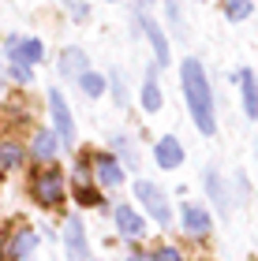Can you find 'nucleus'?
Wrapping results in <instances>:
<instances>
[{"label":"nucleus","mask_w":258,"mask_h":261,"mask_svg":"<svg viewBox=\"0 0 258 261\" xmlns=\"http://www.w3.org/2000/svg\"><path fill=\"white\" fill-rule=\"evenodd\" d=\"M180 75H183V93H187L191 120H195V127L209 138V135L217 130V120H214V90H209V79H206V71H202V60L187 56L183 67H180Z\"/></svg>","instance_id":"1"},{"label":"nucleus","mask_w":258,"mask_h":261,"mask_svg":"<svg viewBox=\"0 0 258 261\" xmlns=\"http://www.w3.org/2000/svg\"><path fill=\"white\" fill-rule=\"evenodd\" d=\"M135 198L143 201V209H146L157 224H172V205H169V198H165V191H161L157 183L138 179V183H135Z\"/></svg>","instance_id":"2"},{"label":"nucleus","mask_w":258,"mask_h":261,"mask_svg":"<svg viewBox=\"0 0 258 261\" xmlns=\"http://www.w3.org/2000/svg\"><path fill=\"white\" fill-rule=\"evenodd\" d=\"M30 191H34V198H38L41 205H56V201L64 198V175H60V168H41L38 175H34Z\"/></svg>","instance_id":"3"},{"label":"nucleus","mask_w":258,"mask_h":261,"mask_svg":"<svg viewBox=\"0 0 258 261\" xmlns=\"http://www.w3.org/2000/svg\"><path fill=\"white\" fill-rule=\"evenodd\" d=\"M49 112H53L56 138L72 146V142H75V120H72V112H67V101H64V93H60V90H49Z\"/></svg>","instance_id":"4"},{"label":"nucleus","mask_w":258,"mask_h":261,"mask_svg":"<svg viewBox=\"0 0 258 261\" xmlns=\"http://www.w3.org/2000/svg\"><path fill=\"white\" fill-rule=\"evenodd\" d=\"M64 243H67V257L72 261H86V231H83V220L79 217H67L64 224Z\"/></svg>","instance_id":"5"},{"label":"nucleus","mask_w":258,"mask_h":261,"mask_svg":"<svg viewBox=\"0 0 258 261\" xmlns=\"http://www.w3.org/2000/svg\"><path fill=\"white\" fill-rule=\"evenodd\" d=\"M112 220H116V228H120L127 239H138V235L146 231V220L138 217L131 205H116V209H112Z\"/></svg>","instance_id":"6"},{"label":"nucleus","mask_w":258,"mask_h":261,"mask_svg":"<svg viewBox=\"0 0 258 261\" xmlns=\"http://www.w3.org/2000/svg\"><path fill=\"white\" fill-rule=\"evenodd\" d=\"M143 34L150 38V45H154V56H157V67H165L169 64V38H165V30L157 27L150 15H143Z\"/></svg>","instance_id":"7"},{"label":"nucleus","mask_w":258,"mask_h":261,"mask_svg":"<svg viewBox=\"0 0 258 261\" xmlns=\"http://www.w3.org/2000/svg\"><path fill=\"white\" fill-rule=\"evenodd\" d=\"M206 191H209V198H214V205H217V213L221 217H228V187H225V179H221V172L217 168H206Z\"/></svg>","instance_id":"8"},{"label":"nucleus","mask_w":258,"mask_h":261,"mask_svg":"<svg viewBox=\"0 0 258 261\" xmlns=\"http://www.w3.org/2000/svg\"><path fill=\"white\" fill-rule=\"evenodd\" d=\"M154 157H157V164H161V168H180V164H183V146H180V142H176L172 135L169 138H161L157 142V149H154Z\"/></svg>","instance_id":"9"},{"label":"nucleus","mask_w":258,"mask_h":261,"mask_svg":"<svg viewBox=\"0 0 258 261\" xmlns=\"http://www.w3.org/2000/svg\"><path fill=\"white\" fill-rule=\"evenodd\" d=\"M93 175H98L101 187H120L124 183V168H120L116 157H98L93 161Z\"/></svg>","instance_id":"10"},{"label":"nucleus","mask_w":258,"mask_h":261,"mask_svg":"<svg viewBox=\"0 0 258 261\" xmlns=\"http://www.w3.org/2000/svg\"><path fill=\"white\" fill-rule=\"evenodd\" d=\"M11 60H19V64H38L45 49H41V41L38 38H27V41H19V38H11Z\"/></svg>","instance_id":"11"},{"label":"nucleus","mask_w":258,"mask_h":261,"mask_svg":"<svg viewBox=\"0 0 258 261\" xmlns=\"http://www.w3.org/2000/svg\"><path fill=\"white\" fill-rule=\"evenodd\" d=\"M183 231L187 235H206L209 231V213L202 205H191V201H187L183 205Z\"/></svg>","instance_id":"12"},{"label":"nucleus","mask_w":258,"mask_h":261,"mask_svg":"<svg viewBox=\"0 0 258 261\" xmlns=\"http://www.w3.org/2000/svg\"><path fill=\"white\" fill-rule=\"evenodd\" d=\"M240 90H243V112L258 120V79L254 71H240Z\"/></svg>","instance_id":"13"},{"label":"nucleus","mask_w":258,"mask_h":261,"mask_svg":"<svg viewBox=\"0 0 258 261\" xmlns=\"http://www.w3.org/2000/svg\"><path fill=\"white\" fill-rule=\"evenodd\" d=\"M60 71L67 79H79L86 71V53L83 49H64V56H60Z\"/></svg>","instance_id":"14"},{"label":"nucleus","mask_w":258,"mask_h":261,"mask_svg":"<svg viewBox=\"0 0 258 261\" xmlns=\"http://www.w3.org/2000/svg\"><path fill=\"white\" fill-rule=\"evenodd\" d=\"M143 109L146 112H157L161 109V86H157L154 71H146V79H143Z\"/></svg>","instance_id":"15"},{"label":"nucleus","mask_w":258,"mask_h":261,"mask_svg":"<svg viewBox=\"0 0 258 261\" xmlns=\"http://www.w3.org/2000/svg\"><path fill=\"white\" fill-rule=\"evenodd\" d=\"M56 149H60V142H56L53 130H38V135H34V157L53 161V157H56Z\"/></svg>","instance_id":"16"},{"label":"nucleus","mask_w":258,"mask_h":261,"mask_svg":"<svg viewBox=\"0 0 258 261\" xmlns=\"http://www.w3.org/2000/svg\"><path fill=\"white\" fill-rule=\"evenodd\" d=\"M15 164H22V146L4 138L0 142V168H15Z\"/></svg>","instance_id":"17"},{"label":"nucleus","mask_w":258,"mask_h":261,"mask_svg":"<svg viewBox=\"0 0 258 261\" xmlns=\"http://www.w3.org/2000/svg\"><path fill=\"white\" fill-rule=\"evenodd\" d=\"M34 246H38V235L34 231H19L15 239H11V257H30Z\"/></svg>","instance_id":"18"},{"label":"nucleus","mask_w":258,"mask_h":261,"mask_svg":"<svg viewBox=\"0 0 258 261\" xmlns=\"http://www.w3.org/2000/svg\"><path fill=\"white\" fill-rule=\"evenodd\" d=\"M79 86H83V93H86V97H101L105 79H101V75H93V71H83V75H79Z\"/></svg>","instance_id":"19"},{"label":"nucleus","mask_w":258,"mask_h":261,"mask_svg":"<svg viewBox=\"0 0 258 261\" xmlns=\"http://www.w3.org/2000/svg\"><path fill=\"white\" fill-rule=\"evenodd\" d=\"M251 11H254V4H251V0H228V4H225V15H228L232 22H240V19H247V15H251Z\"/></svg>","instance_id":"20"},{"label":"nucleus","mask_w":258,"mask_h":261,"mask_svg":"<svg viewBox=\"0 0 258 261\" xmlns=\"http://www.w3.org/2000/svg\"><path fill=\"white\" fill-rule=\"evenodd\" d=\"M112 146L124 153V161H127V164H138V157H135V149H131V142H127V138H112Z\"/></svg>","instance_id":"21"},{"label":"nucleus","mask_w":258,"mask_h":261,"mask_svg":"<svg viewBox=\"0 0 258 261\" xmlns=\"http://www.w3.org/2000/svg\"><path fill=\"white\" fill-rule=\"evenodd\" d=\"M165 8H169V19H172V30H176V34H183V19H180V4H176V0H165Z\"/></svg>","instance_id":"22"},{"label":"nucleus","mask_w":258,"mask_h":261,"mask_svg":"<svg viewBox=\"0 0 258 261\" xmlns=\"http://www.w3.org/2000/svg\"><path fill=\"white\" fill-rule=\"evenodd\" d=\"M11 79H15V82H30L34 79V71H30V64H11Z\"/></svg>","instance_id":"23"},{"label":"nucleus","mask_w":258,"mask_h":261,"mask_svg":"<svg viewBox=\"0 0 258 261\" xmlns=\"http://www.w3.org/2000/svg\"><path fill=\"white\" fill-rule=\"evenodd\" d=\"M79 201H83V205H98V191H93V187H86V183H79Z\"/></svg>","instance_id":"24"},{"label":"nucleus","mask_w":258,"mask_h":261,"mask_svg":"<svg viewBox=\"0 0 258 261\" xmlns=\"http://www.w3.org/2000/svg\"><path fill=\"white\" fill-rule=\"evenodd\" d=\"M112 93H116V105L124 109V105H127V90H124V79L116 75V71H112Z\"/></svg>","instance_id":"25"},{"label":"nucleus","mask_w":258,"mask_h":261,"mask_svg":"<svg viewBox=\"0 0 258 261\" xmlns=\"http://www.w3.org/2000/svg\"><path fill=\"white\" fill-rule=\"evenodd\" d=\"M154 261H183V254L176 250V246H161V250L154 254Z\"/></svg>","instance_id":"26"},{"label":"nucleus","mask_w":258,"mask_h":261,"mask_svg":"<svg viewBox=\"0 0 258 261\" xmlns=\"http://www.w3.org/2000/svg\"><path fill=\"white\" fill-rule=\"evenodd\" d=\"M127 261H146V257H143V254H131V257H127Z\"/></svg>","instance_id":"27"},{"label":"nucleus","mask_w":258,"mask_h":261,"mask_svg":"<svg viewBox=\"0 0 258 261\" xmlns=\"http://www.w3.org/2000/svg\"><path fill=\"white\" fill-rule=\"evenodd\" d=\"M4 79H8V75H4V64H0V82H4Z\"/></svg>","instance_id":"28"}]
</instances>
